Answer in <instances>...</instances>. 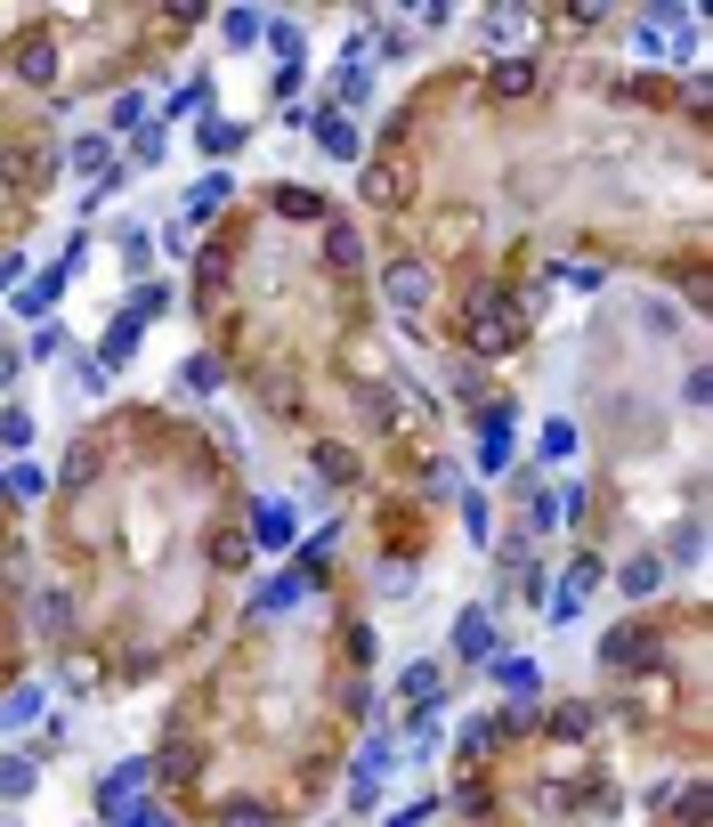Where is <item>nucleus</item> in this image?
I'll return each instance as SVG.
<instances>
[{"label": "nucleus", "instance_id": "nucleus-4", "mask_svg": "<svg viewBox=\"0 0 713 827\" xmlns=\"http://www.w3.org/2000/svg\"><path fill=\"white\" fill-rule=\"evenodd\" d=\"M600 552H576V560H568V576H559V592H552V609H543V616H552V625H576V616H584V601H592V592H600Z\"/></svg>", "mask_w": 713, "mask_h": 827}, {"label": "nucleus", "instance_id": "nucleus-40", "mask_svg": "<svg viewBox=\"0 0 713 827\" xmlns=\"http://www.w3.org/2000/svg\"><path fill=\"white\" fill-rule=\"evenodd\" d=\"M57 349H66V325H57V317H41V325H33V349H25V358H57Z\"/></svg>", "mask_w": 713, "mask_h": 827}, {"label": "nucleus", "instance_id": "nucleus-20", "mask_svg": "<svg viewBox=\"0 0 713 827\" xmlns=\"http://www.w3.org/2000/svg\"><path fill=\"white\" fill-rule=\"evenodd\" d=\"M244 138H251V122H212V114L195 122V155H244Z\"/></svg>", "mask_w": 713, "mask_h": 827}, {"label": "nucleus", "instance_id": "nucleus-46", "mask_svg": "<svg viewBox=\"0 0 713 827\" xmlns=\"http://www.w3.org/2000/svg\"><path fill=\"white\" fill-rule=\"evenodd\" d=\"M25 284V252H0V293H16Z\"/></svg>", "mask_w": 713, "mask_h": 827}, {"label": "nucleus", "instance_id": "nucleus-39", "mask_svg": "<svg viewBox=\"0 0 713 827\" xmlns=\"http://www.w3.org/2000/svg\"><path fill=\"white\" fill-rule=\"evenodd\" d=\"M568 454H576V422H552L543 430V463H568Z\"/></svg>", "mask_w": 713, "mask_h": 827}, {"label": "nucleus", "instance_id": "nucleus-33", "mask_svg": "<svg viewBox=\"0 0 713 827\" xmlns=\"http://www.w3.org/2000/svg\"><path fill=\"white\" fill-rule=\"evenodd\" d=\"M219 382H227V365H219V358H203V349L179 365V389H219Z\"/></svg>", "mask_w": 713, "mask_h": 827}, {"label": "nucleus", "instance_id": "nucleus-44", "mask_svg": "<svg viewBox=\"0 0 713 827\" xmlns=\"http://www.w3.org/2000/svg\"><path fill=\"white\" fill-rule=\"evenodd\" d=\"M106 122H114V131H138V122H146V98H138V90H122Z\"/></svg>", "mask_w": 713, "mask_h": 827}, {"label": "nucleus", "instance_id": "nucleus-41", "mask_svg": "<svg viewBox=\"0 0 713 827\" xmlns=\"http://www.w3.org/2000/svg\"><path fill=\"white\" fill-rule=\"evenodd\" d=\"M389 771V738H365V747H356V779H382Z\"/></svg>", "mask_w": 713, "mask_h": 827}, {"label": "nucleus", "instance_id": "nucleus-12", "mask_svg": "<svg viewBox=\"0 0 713 827\" xmlns=\"http://www.w3.org/2000/svg\"><path fill=\"white\" fill-rule=\"evenodd\" d=\"M600 730V714H592V698H559L552 714H543V738L552 747H584V738Z\"/></svg>", "mask_w": 713, "mask_h": 827}, {"label": "nucleus", "instance_id": "nucleus-10", "mask_svg": "<svg viewBox=\"0 0 713 827\" xmlns=\"http://www.w3.org/2000/svg\"><path fill=\"white\" fill-rule=\"evenodd\" d=\"M317 260H325V276H356V268H365V236H356V227H349L341 212H332V219H325Z\"/></svg>", "mask_w": 713, "mask_h": 827}, {"label": "nucleus", "instance_id": "nucleus-8", "mask_svg": "<svg viewBox=\"0 0 713 827\" xmlns=\"http://www.w3.org/2000/svg\"><path fill=\"white\" fill-rule=\"evenodd\" d=\"M138 341H146V317H138L131 301H122V308H114V325L98 333V365H106V374H122V365L138 358Z\"/></svg>", "mask_w": 713, "mask_h": 827}, {"label": "nucleus", "instance_id": "nucleus-19", "mask_svg": "<svg viewBox=\"0 0 713 827\" xmlns=\"http://www.w3.org/2000/svg\"><path fill=\"white\" fill-rule=\"evenodd\" d=\"M0 495H9V503H41V495H49V471H41V463H25V454H16V463L0 471Z\"/></svg>", "mask_w": 713, "mask_h": 827}, {"label": "nucleus", "instance_id": "nucleus-27", "mask_svg": "<svg viewBox=\"0 0 713 827\" xmlns=\"http://www.w3.org/2000/svg\"><path fill=\"white\" fill-rule=\"evenodd\" d=\"M657 585H665V560H657V552H633V560H624V592H633V601H648Z\"/></svg>", "mask_w": 713, "mask_h": 827}, {"label": "nucleus", "instance_id": "nucleus-26", "mask_svg": "<svg viewBox=\"0 0 713 827\" xmlns=\"http://www.w3.org/2000/svg\"><path fill=\"white\" fill-rule=\"evenodd\" d=\"M162 147H171V138H162V122H138V131H131V162H122V171H155Z\"/></svg>", "mask_w": 713, "mask_h": 827}, {"label": "nucleus", "instance_id": "nucleus-30", "mask_svg": "<svg viewBox=\"0 0 713 827\" xmlns=\"http://www.w3.org/2000/svg\"><path fill=\"white\" fill-rule=\"evenodd\" d=\"M212 98H219V90H212V73H186L179 90H171V114H212Z\"/></svg>", "mask_w": 713, "mask_h": 827}, {"label": "nucleus", "instance_id": "nucleus-48", "mask_svg": "<svg viewBox=\"0 0 713 827\" xmlns=\"http://www.w3.org/2000/svg\"><path fill=\"white\" fill-rule=\"evenodd\" d=\"M397 9H422V0H397Z\"/></svg>", "mask_w": 713, "mask_h": 827}, {"label": "nucleus", "instance_id": "nucleus-25", "mask_svg": "<svg viewBox=\"0 0 713 827\" xmlns=\"http://www.w3.org/2000/svg\"><path fill=\"white\" fill-rule=\"evenodd\" d=\"M260 25H268V16L251 9V0H236V9L219 16V41H227V49H251V41H260Z\"/></svg>", "mask_w": 713, "mask_h": 827}, {"label": "nucleus", "instance_id": "nucleus-17", "mask_svg": "<svg viewBox=\"0 0 713 827\" xmlns=\"http://www.w3.org/2000/svg\"><path fill=\"white\" fill-rule=\"evenodd\" d=\"M495 690H502V698H528V706H535L543 666H535V657H495Z\"/></svg>", "mask_w": 713, "mask_h": 827}, {"label": "nucleus", "instance_id": "nucleus-3", "mask_svg": "<svg viewBox=\"0 0 713 827\" xmlns=\"http://www.w3.org/2000/svg\"><path fill=\"white\" fill-rule=\"evenodd\" d=\"M430 293H438V276H430L422 252H397V260L382 268V301L406 308V317H414V308H430Z\"/></svg>", "mask_w": 713, "mask_h": 827}, {"label": "nucleus", "instance_id": "nucleus-45", "mask_svg": "<svg viewBox=\"0 0 713 827\" xmlns=\"http://www.w3.org/2000/svg\"><path fill=\"white\" fill-rule=\"evenodd\" d=\"M406 49H414V33H397V25L373 33V57H406Z\"/></svg>", "mask_w": 713, "mask_h": 827}, {"label": "nucleus", "instance_id": "nucleus-5", "mask_svg": "<svg viewBox=\"0 0 713 827\" xmlns=\"http://www.w3.org/2000/svg\"><path fill=\"white\" fill-rule=\"evenodd\" d=\"M251 552H268V560H284V552H292V535H301V511H292V503H268V495H260V503H251Z\"/></svg>", "mask_w": 713, "mask_h": 827}, {"label": "nucleus", "instance_id": "nucleus-11", "mask_svg": "<svg viewBox=\"0 0 713 827\" xmlns=\"http://www.w3.org/2000/svg\"><path fill=\"white\" fill-rule=\"evenodd\" d=\"M308 138H317L332 162H356V155H365V138H356V122L341 106H317V114H308Z\"/></svg>", "mask_w": 713, "mask_h": 827}, {"label": "nucleus", "instance_id": "nucleus-24", "mask_svg": "<svg viewBox=\"0 0 713 827\" xmlns=\"http://www.w3.org/2000/svg\"><path fill=\"white\" fill-rule=\"evenodd\" d=\"M33 788H41V762H33V755H0V795L25 803Z\"/></svg>", "mask_w": 713, "mask_h": 827}, {"label": "nucleus", "instance_id": "nucleus-9", "mask_svg": "<svg viewBox=\"0 0 713 827\" xmlns=\"http://www.w3.org/2000/svg\"><path fill=\"white\" fill-rule=\"evenodd\" d=\"M397 698H406V714H438V698H446V666H438V657H414V666L397 673Z\"/></svg>", "mask_w": 713, "mask_h": 827}, {"label": "nucleus", "instance_id": "nucleus-2", "mask_svg": "<svg viewBox=\"0 0 713 827\" xmlns=\"http://www.w3.org/2000/svg\"><path fill=\"white\" fill-rule=\"evenodd\" d=\"M0 57H9V81H16V90H57V81H66V49H57L49 25H25Z\"/></svg>", "mask_w": 713, "mask_h": 827}, {"label": "nucleus", "instance_id": "nucleus-38", "mask_svg": "<svg viewBox=\"0 0 713 827\" xmlns=\"http://www.w3.org/2000/svg\"><path fill=\"white\" fill-rule=\"evenodd\" d=\"M487 528H495L487 495H463V535H471V544H487Z\"/></svg>", "mask_w": 713, "mask_h": 827}, {"label": "nucleus", "instance_id": "nucleus-22", "mask_svg": "<svg viewBox=\"0 0 713 827\" xmlns=\"http://www.w3.org/2000/svg\"><path fill=\"white\" fill-rule=\"evenodd\" d=\"M317 479L325 487H356V479H365V454H356V446H317Z\"/></svg>", "mask_w": 713, "mask_h": 827}, {"label": "nucleus", "instance_id": "nucleus-1", "mask_svg": "<svg viewBox=\"0 0 713 827\" xmlns=\"http://www.w3.org/2000/svg\"><path fill=\"white\" fill-rule=\"evenodd\" d=\"M657 657H665V625L657 616H624V625H608L600 633V649H592V666L600 673H657Z\"/></svg>", "mask_w": 713, "mask_h": 827}, {"label": "nucleus", "instance_id": "nucleus-42", "mask_svg": "<svg viewBox=\"0 0 713 827\" xmlns=\"http://www.w3.org/2000/svg\"><path fill=\"white\" fill-rule=\"evenodd\" d=\"M131 308H138V317H146V325H155V317H162V308H171V284H138V293H131Z\"/></svg>", "mask_w": 713, "mask_h": 827}, {"label": "nucleus", "instance_id": "nucleus-28", "mask_svg": "<svg viewBox=\"0 0 713 827\" xmlns=\"http://www.w3.org/2000/svg\"><path fill=\"white\" fill-rule=\"evenodd\" d=\"M227 195H236V188H227L219 171H212V179H195V188H186V212H179V219H212V212H219Z\"/></svg>", "mask_w": 713, "mask_h": 827}, {"label": "nucleus", "instance_id": "nucleus-18", "mask_svg": "<svg viewBox=\"0 0 713 827\" xmlns=\"http://www.w3.org/2000/svg\"><path fill=\"white\" fill-rule=\"evenodd\" d=\"M332 106H341V114H365L373 106V66H356V57H349V66L332 73Z\"/></svg>", "mask_w": 713, "mask_h": 827}, {"label": "nucleus", "instance_id": "nucleus-23", "mask_svg": "<svg viewBox=\"0 0 713 827\" xmlns=\"http://www.w3.org/2000/svg\"><path fill=\"white\" fill-rule=\"evenodd\" d=\"M487 90L495 98H528L535 90V57H502V66H487Z\"/></svg>", "mask_w": 713, "mask_h": 827}, {"label": "nucleus", "instance_id": "nucleus-47", "mask_svg": "<svg viewBox=\"0 0 713 827\" xmlns=\"http://www.w3.org/2000/svg\"><path fill=\"white\" fill-rule=\"evenodd\" d=\"M16 374H25V349H16V341H0V382H16Z\"/></svg>", "mask_w": 713, "mask_h": 827}, {"label": "nucleus", "instance_id": "nucleus-16", "mask_svg": "<svg viewBox=\"0 0 713 827\" xmlns=\"http://www.w3.org/2000/svg\"><path fill=\"white\" fill-rule=\"evenodd\" d=\"M356 188H365L373 212H397V203L414 195V179H406V162H365V179H356Z\"/></svg>", "mask_w": 713, "mask_h": 827}, {"label": "nucleus", "instance_id": "nucleus-34", "mask_svg": "<svg viewBox=\"0 0 713 827\" xmlns=\"http://www.w3.org/2000/svg\"><path fill=\"white\" fill-rule=\"evenodd\" d=\"M33 714H41V690H33V681L0 698V730H16V722H33Z\"/></svg>", "mask_w": 713, "mask_h": 827}, {"label": "nucleus", "instance_id": "nucleus-35", "mask_svg": "<svg viewBox=\"0 0 713 827\" xmlns=\"http://www.w3.org/2000/svg\"><path fill=\"white\" fill-rule=\"evenodd\" d=\"M0 446H9V454H25V446H33V414H25V406L0 414Z\"/></svg>", "mask_w": 713, "mask_h": 827}, {"label": "nucleus", "instance_id": "nucleus-36", "mask_svg": "<svg viewBox=\"0 0 713 827\" xmlns=\"http://www.w3.org/2000/svg\"><path fill=\"white\" fill-rule=\"evenodd\" d=\"M66 747H73V738H66V722H57V714H49V722H41V738H33V762H57V755H66Z\"/></svg>", "mask_w": 713, "mask_h": 827}, {"label": "nucleus", "instance_id": "nucleus-15", "mask_svg": "<svg viewBox=\"0 0 713 827\" xmlns=\"http://www.w3.org/2000/svg\"><path fill=\"white\" fill-rule=\"evenodd\" d=\"M98 471H106V439L90 430V439H73V446H66V471H57V479H66V495H90V487H98Z\"/></svg>", "mask_w": 713, "mask_h": 827}, {"label": "nucleus", "instance_id": "nucleus-21", "mask_svg": "<svg viewBox=\"0 0 713 827\" xmlns=\"http://www.w3.org/2000/svg\"><path fill=\"white\" fill-rule=\"evenodd\" d=\"M66 162H73V171H81V179H106V171H114V138H106V131H90V138H73V147H66Z\"/></svg>", "mask_w": 713, "mask_h": 827}, {"label": "nucleus", "instance_id": "nucleus-43", "mask_svg": "<svg viewBox=\"0 0 713 827\" xmlns=\"http://www.w3.org/2000/svg\"><path fill=\"white\" fill-rule=\"evenodd\" d=\"M559 284H576V293H600V284H608V268L592 260V268H584V260H568V268H559Z\"/></svg>", "mask_w": 713, "mask_h": 827}, {"label": "nucleus", "instance_id": "nucleus-6", "mask_svg": "<svg viewBox=\"0 0 713 827\" xmlns=\"http://www.w3.org/2000/svg\"><path fill=\"white\" fill-rule=\"evenodd\" d=\"M356 422H365V439H397V430H406V398H397L389 382H365L356 389Z\"/></svg>", "mask_w": 713, "mask_h": 827}, {"label": "nucleus", "instance_id": "nucleus-13", "mask_svg": "<svg viewBox=\"0 0 713 827\" xmlns=\"http://www.w3.org/2000/svg\"><path fill=\"white\" fill-rule=\"evenodd\" d=\"M260 212H276V219H292V227H325V219H332V203H325L317 188H268V195H260Z\"/></svg>", "mask_w": 713, "mask_h": 827}, {"label": "nucleus", "instance_id": "nucleus-7", "mask_svg": "<svg viewBox=\"0 0 713 827\" xmlns=\"http://www.w3.org/2000/svg\"><path fill=\"white\" fill-rule=\"evenodd\" d=\"M446 649H454V666H487V657H495V616L487 609H463V616H454V633H446Z\"/></svg>", "mask_w": 713, "mask_h": 827}, {"label": "nucleus", "instance_id": "nucleus-31", "mask_svg": "<svg viewBox=\"0 0 713 827\" xmlns=\"http://www.w3.org/2000/svg\"><path fill=\"white\" fill-rule=\"evenodd\" d=\"M114 252H122V268H131V284H146V260H155V243H146L138 227H114Z\"/></svg>", "mask_w": 713, "mask_h": 827}, {"label": "nucleus", "instance_id": "nucleus-14", "mask_svg": "<svg viewBox=\"0 0 713 827\" xmlns=\"http://www.w3.org/2000/svg\"><path fill=\"white\" fill-rule=\"evenodd\" d=\"M292 601H308V576H301V568H276L260 592H251V609H244V616H251V625H268V616H284Z\"/></svg>", "mask_w": 713, "mask_h": 827}, {"label": "nucleus", "instance_id": "nucleus-29", "mask_svg": "<svg viewBox=\"0 0 713 827\" xmlns=\"http://www.w3.org/2000/svg\"><path fill=\"white\" fill-rule=\"evenodd\" d=\"M162 9V33H195V25H212V0H155Z\"/></svg>", "mask_w": 713, "mask_h": 827}, {"label": "nucleus", "instance_id": "nucleus-32", "mask_svg": "<svg viewBox=\"0 0 713 827\" xmlns=\"http://www.w3.org/2000/svg\"><path fill=\"white\" fill-rule=\"evenodd\" d=\"M600 16H616V0H559V25L568 33H592Z\"/></svg>", "mask_w": 713, "mask_h": 827}, {"label": "nucleus", "instance_id": "nucleus-37", "mask_svg": "<svg viewBox=\"0 0 713 827\" xmlns=\"http://www.w3.org/2000/svg\"><path fill=\"white\" fill-rule=\"evenodd\" d=\"M66 382L81 389V398H98V389H106V365H98V358H73V365H66Z\"/></svg>", "mask_w": 713, "mask_h": 827}]
</instances>
